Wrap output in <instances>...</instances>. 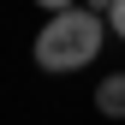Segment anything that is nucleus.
I'll list each match as a JSON object with an SVG mask.
<instances>
[{"instance_id":"obj_1","label":"nucleus","mask_w":125,"mask_h":125,"mask_svg":"<svg viewBox=\"0 0 125 125\" xmlns=\"http://www.w3.org/2000/svg\"><path fill=\"white\" fill-rule=\"evenodd\" d=\"M101 42H107V18L101 12H89L83 0L77 6H60L48 12V24L36 30V42H30V54H36V66L42 72H77V66H89V60L101 54Z\"/></svg>"},{"instance_id":"obj_2","label":"nucleus","mask_w":125,"mask_h":125,"mask_svg":"<svg viewBox=\"0 0 125 125\" xmlns=\"http://www.w3.org/2000/svg\"><path fill=\"white\" fill-rule=\"evenodd\" d=\"M95 113L101 119H125V72H107L95 83Z\"/></svg>"},{"instance_id":"obj_3","label":"nucleus","mask_w":125,"mask_h":125,"mask_svg":"<svg viewBox=\"0 0 125 125\" xmlns=\"http://www.w3.org/2000/svg\"><path fill=\"white\" fill-rule=\"evenodd\" d=\"M101 18H107V30H113V36L125 42V0H113V6H107V12H101Z\"/></svg>"},{"instance_id":"obj_4","label":"nucleus","mask_w":125,"mask_h":125,"mask_svg":"<svg viewBox=\"0 0 125 125\" xmlns=\"http://www.w3.org/2000/svg\"><path fill=\"white\" fill-rule=\"evenodd\" d=\"M42 12H60V6H77V0H36Z\"/></svg>"},{"instance_id":"obj_5","label":"nucleus","mask_w":125,"mask_h":125,"mask_svg":"<svg viewBox=\"0 0 125 125\" xmlns=\"http://www.w3.org/2000/svg\"><path fill=\"white\" fill-rule=\"evenodd\" d=\"M83 6H89V12H107V6H113V0H83Z\"/></svg>"}]
</instances>
